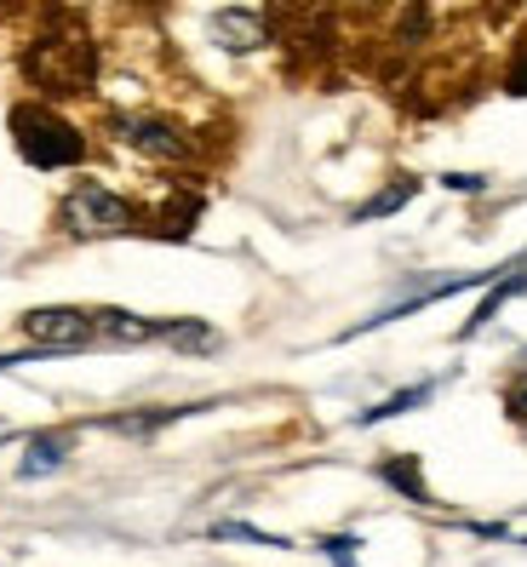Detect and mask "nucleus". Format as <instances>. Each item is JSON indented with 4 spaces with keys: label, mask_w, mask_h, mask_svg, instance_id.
Masks as SVG:
<instances>
[{
    "label": "nucleus",
    "mask_w": 527,
    "mask_h": 567,
    "mask_svg": "<svg viewBox=\"0 0 527 567\" xmlns=\"http://www.w3.org/2000/svg\"><path fill=\"white\" fill-rule=\"evenodd\" d=\"M23 75L35 81L41 92H52V97L92 92L97 47H92V35H86L70 12H52V18L41 23V35L29 41V52H23Z\"/></svg>",
    "instance_id": "nucleus-1"
},
{
    "label": "nucleus",
    "mask_w": 527,
    "mask_h": 567,
    "mask_svg": "<svg viewBox=\"0 0 527 567\" xmlns=\"http://www.w3.org/2000/svg\"><path fill=\"white\" fill-rule=\"evenodd\" d=\"M12 144L29 166L58 173V166H81L86 161V138L63 121L52 104H18L12 110Z\"/></svg>",
    "instance_id": "nucleus-2"
},
{
    "label": "nucleus",
    "mask_w": 527,
    "mask_h": 567,
    "mask_svg": "<svg viewBox=\"0 0 527 567\" xmlns=\"http://www.w3.org/2000/svg\"><path fill=\"white\" fill-rule=\"evenodd\" d=\"M58 224L81 241H97V236H126V229H138V213H132V202H121L110 184L86 178V184H75L70 195H63Z\"/></svg>",
    "instance_id": "nucleus-3"
},
{
    "label": "nucleus",
    "mask_w": 527,
    "mask_h": 567,
    "mask_svg": "<svg viewBox=\"0 0 527 567\" xmlns=\"http://www.w3.org/2000/svg\"><path fill=\"white\" fill-rule=\"evenodd\" d=\"M23 327V339L46 350V355H63V350H86L97 339V327H92V310H75V305H41V310H29L18 316Z\"/></svg>",
    "instance_id": "nucleus-4"
},
{
    "label": "nucleus",
    "mask_w": 527,
    "mask_h": 567,
    "mask_svg": "<svg viewBox=\"0 0 527 567\" xmlns=\"http://www.w3.org/2000/svg\"><path fill=\"white\" fill-rule=\"evenodd\" d=\"M115 132H121L126 150H138L149 161H189V138L173 121H161V115H121Z\"/></svg>",
    "instance_id": "nucleus-5"
},
{
    "label": "nucleus",
    "mask_w": 527,
    "mask_h": 567,
    "mask_svg": "<svg viewBox=\"0 0 527 567\" xmlns=\"http://www.w3.org/2000/svg\"><path fill=\"white\" fill-rule=\"evenodd\" d=\"M213 41L224 47V52H258L264 41H270V35H264V18L258 12H247V7H224V12H213Z\"/></svg>",
    "instance_id": "nucleus-6"
},
{
    "label": "nucleus",
    "mask_w": 527,
    "mask_h": 567,
    "mask_svg": "<svg viewBox=\"0 0 527 567\" xmlns=\"http://www.w3.org/2000/svg\"><path fill=\"white\" fill-rule=\"evenodd\" d=\"M70 430H41V436H29L23 458H18V482H41L52 471H63V458H70Z\"/></svg>",
    "instance_id": "nucleus-7"
},
{
    "label": "nucleus",
    "mask_w": 527,
    "mask_h": 567,
    "mask_svg": "<svg viewBox=\"0 0 527 567\" xmlns=\"http://www.w3.org/2000/svg\"><path fill=\"white\" fill-rule=\"evenodd\" d=\"M92 327H97V339H110V344H155L167 321L132 316V310H92Z\"/></svg>",
    "instance_id": "nucleus-8"
},
{
    "label": "nucleus",
    "mask_w": 527,
    "mask_h": 567,
    "mask_svg": "<svg viewBox=\"0 0 527 567\" xmlns=\"http://www.w3.org/2000/svg\"><path fill=\"white\" fill-rule=\"evenodd\" d=\"M516 292H527V258H521V264H510V276H493V287H487V298L476 305V316H471L465 327H458V339H476V332H482L493 316H499L505 298H516Z\"/></svg>",
    "instance_id": "nucleus-9"
},
{
    "label": "nucleus",
    "mask_w": 527,
    "mask_h": 567,
    "mask_svg": "<svg viewBox=\"0 0 527 567\" xmlns=\"http://www.w3.org/2000/svg\"><path fill=\"white\" fill-rule=\"evenodd\" d=\"M379 482L395 487L402 498H413V505H431V487H424V476H418V453H395V458H384V464H379Z\"/></svg>",
    "instance_id": "nucleus-10"
},
{
    "label": "nucleus",
    "mask_w": 527,
    "mask_h": 567,
    "mask_svg": "<svg viewBox=\"0 0 527 567\" xmlns=\"http://www.w3.org/2000/svg\"><path fill=\"white\" fill-rule=\"evenodd\" d=\"M202 408H161V413H121V419H104V430H115V436H155V430H167L173 419H189Z\"/></svg>",
    "instance_id": "nucleus-11"
},
{
    "label": "nucleus",
    "mask_w": 527,
    "mask_h": 567,
    "mask_svg": "<svg viewBox=\"0 0 527 567\" xmlns=\"http://www.w3.org/2000/svg\"><path fill=\"white\" fill-rule=\"evenodd\" d=\"M413 189H418L413 178H395L390 189H379V195H373L368 207H355V224H373V218H390V213H402V207L413 202Z\"/></svg>",
    "instance_id": "nucleus-12"
},
{
    "label": "nucleus",
    "mask_w": 527,
    "mask_h": 567,
    "mask_svg": "<svg viewBox=\"0 0 527 567\" xmlns=\"http://www.w3.org/2000/svg\"><path fill=\"white\" fill-rule=\"evenodd\" d=\"M436 395V384H413V390H402V395H390V402H379V408H368L361 413V424H384V419H402V413H413V408H424Z\"/></svg>",
    "instance_id": "nucleus-13"
},
{
    "label": "nucleus",
    "mask_w": 527,
    "mask_h": 567,
    "mask_svg": "<svg viewBox=\"0 0 527 567\" xmlns=\"http://www.w3.org/2000/svg\"><path fill=\"white\" fill-rule=\"evenodd\" d=\"M161 344H173V350H213L218 332L202 327V321H167V327H161Z\"/></svg>",
    "instance_id": "nucleus-14"
},
{
    "label": "nucleus",
    "mask_w": 527,
    "mask_h": 567,
    "mask_svg": "<svg viewBox=\"0 0 527 567\" xmlns=\"http://www.w3.org/2000/svg\"><path fill=\"white\" fill-rule=\"evenodd\" d=\"M505 419L521 430V442H527V373H521V379L505 390Z\"/></svg>",
    "instance_id": "nucleus-15"
},
{
    "label": "nucleus",
    "mask_w": 527,
    "mask_h": 567,
    "mask_svg": "<svg viewBox=\"0 0 527 567\" xmlns=\"http://www.w3.org/2000/svg\"><path fill=\"white\" fill-rule=\"evenodd\" d=\"M321 550L333 556L339 567H355V539H350V533H333V539H321Z\"/></svg>",
    "instance_id": "nucleus-16"
},
{
    "label": "nucleus",
    "mask_w": 527,
    "mask_h": 567,
    "mask_svg": "<svg viewBox=\"0 0 527 567\" xmlns=\"http://www.w3.org/2000/svg\"><path fill=\"white\" fill-rule=\"evenodd\" d=\"M218 539H247V545H287V539H270L258 527H218Z\"/></svg>",
    "instance_id": "nucleus-17"
},
{
    "label": "nucleus",
    "mask_w": 527,
    "mask_h": 567,
    "mask_svg": "<svg viewBox=\"0 0 527 567\" xmlns=\"http://www.w3.org/2000/svg\"><path fill=\"white\" fill-rule=\"evenodd\" d=\"M46 350H35V344H29V350H18V355H0V373H7V367H23V361H41Z\"/></svg>",
    "instance_id": "nucleus-18"
},
{
    "label": "nucleus",
    "mask_w": 527,
    "mask_h": 567,
    "mask_svg": "<svg viewBox=\"0 0 527 567\" xmlns=\"http://www.w3.org/2000/svg\"><path fill=\"white\" fill-rule=\"evenodd\" d=\"M447 189H482V178H471V173H447Z\"/></svg>",
    "instance_id": "nucleus-19"
}]
</instances>
